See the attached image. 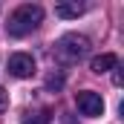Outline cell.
I'll use <instances>...</instances> for the list:
<instances>
[{
  "label": "cell",
  "instance_id": "cell-1",
  "mask_svg": "<svg viewBox=\"0 0 124 124\" xmlns=\"http://www.w3.org/2000/svg\"><path fill=\"white\" fill-rule=\"evenodd\" d=\"M40 20H43V9H40L38 3H23V6H17V9L9 15L6 32H9L12 38H23V35H29V32L38 29Z\"/></svg>",
  "mask_w": 124,
  "mask_h": 124
},
{
  "label": "cell",
  "instance_id": "cell-2",
  "mask_svg": "<svg viewBox=\"0 0 124 124\" xmlns=\"http://www.w3.org/2000/svg\"><path fill=\"white\" fill-rule=\"evenodd\" d=\"M90 49H93V43H90V38H84V35H63L61 40L55 43V55H58V61H63V63H78L81 58L90 55Z\"/></svg>",
  "mask_w": 124,
  "mask_h": 124
},
{
  "label": "cell",
  "instance_id": "cell-3",
  "mask_svg": "<svg viewBox=\"0 0 124 124\" xmlns=\"http://www.w3.org/2000/svg\"><path fill=\"white\" fill-rule=\"evenodd\" d=\"M75 104H78V110L87 116V118H95V116H101L104 113V98L93 90H84V93H75Z\"/></svg>",
  "mask_w": 124,
  "mask_h": 124
},
{
  "label": "cell",
  "instance_id": "cell-4",
  "mask_svg": "<svg viewBox=\"0 0 124 124\" xmlns=\"http://www.w3.org/2000/svg\"><path fill=\"white\" fill-rule=\"evenodd\" d=\"M9 72L15 78H32L35 75V58L29 52H15L9 58Z\"/></svg>",
  "mask_w": 124,
  "mask_h": 124
},
{
  "label": "cell",
  "instance_id": "cell-5",
  "mask_svg": "<svg viewBox=\"0 0 124 124\" xmlns=\"http://www.w3.org/2000/svg\"><path fill=\"white\" fill-rule=\"evenodd\" d=\"M118 66V55H113V52H104V55H98V58H93V63H90V69L93 72H110V69H116Z\"/></svg>",
  "mask_w": 124,
  "mask_h": 124
},
{
  "label": "cell",
  "instance_id": "cell-6",
  "mask_svg": "<svg viewBox=\"0 0 124 124\" xmlns=\"http://www.w3.org/2000/svg\"><path fill=\"white\" fill-rule=\"evenodd\" d=\"M84 3H78V0H66V3H58L55 6V15L63 17V20H69V17H78V15H84Z\"/></svg>",
  "mask_w": 124,
  "mask_h": 124
},
{
  "label": "cell",
  "instance_id": "cell-7",
  "mask_svg": "<svg viewBox=\"0 0 124 124\" xmlns=\"http://www.w3.org/2000/svg\"><path fill=\"white\" fill-rule=\"evenodd\" d=\"M49 118H52L49 110H38V113H29L26 116V124H49Z\"/></svg>",
  "mask_w": 124,
  "mask_h": 124
},
{
  "label": "cell",
  "instance_id": "cell-8",
  "mask_svg": "<svg viewBox=\"0 0 124 124\" xmlns=\"http://www.w3.org/2000/svg\"><path fill=\"white\" fill-rule=\"evenodd\" d=\"M46 87L58 93V90H61V87H63V75H61V72H52V75L46 78Z\"/></svg>",
  "mask_w": 124,
  "mask_h": 124
},
{
  "label": "cell",
  "instance_id": "cell-9",
  "mask_svg": "<svg viewBox=\"0 0 124 124\" xmlns=\"http://www.w3.org/2000/svg\"><path fill=\"white\" fill-rule=\"evenodd\" d=\"M6 107H9V93H6V90L0 87V113H3Z\"/></svg>",
  "mask_w": 124,
  "mask_h": 124
},
{
  "label": "cell",
  "instance_id": "cell-10",
  "mask_svg": "<svg viewBox=\"0 0 124 124\" xmlns=\"http://www.w3.org/2000/svg\"><path fill=\"white\" fill-rule=\"evenodd\" d=\"M113 81H116V87H121V84H124V75H121V66H116V75H113Z\"/></svg>",
  "mask_w": 124,
  "mask_h": 124
}]
</instances>
